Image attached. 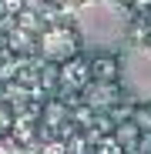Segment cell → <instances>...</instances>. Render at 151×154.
<instances>
[{
    "mask_svg": "<svg viewBox=\"0 0 151 154\" xmlns=\"http://www.w3.org/2000/svg\"><path fill=\"white\" fill-rule=\"evenodd\" d=\"M4 127H7V114H4V111H0V131H4Z\"/></svg>",
    "mask_w": 151,
    "mask_h": 154,
    "instance_id": "obj_4",
    "label": "cell"
},
{
    "mask_svg": "<svg viewBox=\"0 0 151 154\" xmlns=\"http://www.w3.org/2000/svg\"><path fill=\"white\" fill-rule=\"evenodd\" d=\"M121 91L138 104H151V44L124 50L118 60Z\"/></svg>",
    "mask_w": 151,
    "mask_h": 154,
    "instance_id": "obj_2",
    "label": "cell"
},
{
    "mask_svg": "<svg viewBox=\"0 0 151 154\" xmlns=\"http://www.w3.org/2000/svg\"><path fill=\"white\" fill-rule=\"evenodd\" d=\"M128 10L118 0H87L74 17V30H77V47L91 54H111L124 44L128 37Z\"/></svg>",
    "mask_w": 151,
    "mask_h": 154,
    "instance_id": "obj_1",
    "label": "cell"
},
{
    "mask_svg": "<svg viewBox=\"0 0 151 154\" xmlns=\"http://www.w3.org/2000/svg\"><path fill=\"white\" fill-rule=\"evenodd\" d=\"M74 54H77V37H74L71 30H50L44 37V57L54 60V64H64L71 60Z\"/></svg>",
    "mask_w": 151,
    "mask_h": 154,
    "instance_id": "obj_3",
    "label": "cell"
}]
</instances>
